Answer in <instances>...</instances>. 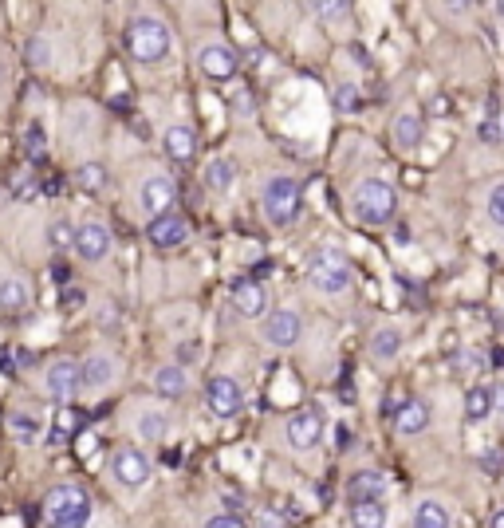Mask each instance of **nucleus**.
I'll list each match as a JSON object with an SVG mask.
<instances>
[{
    "label": "nucleus",
    "instance_id": "nucleus-2",
    "mask_svg": "<svg viewBox=\"0 0 504 528\" xmlns=\"http://www.w3.org/2000/svg\"><path fill=\"white\" fill-rule=\"evenodd\" d=\"M95 517V501L83 485H56L44 497V525L48 528H87Z\"/></svg>",
    "mask_w": 504,
    "mask_h": 528
},
{
    "label": "nucleus",
    "instance_id": "nucleus-35",
    "mask_svg": "<svg viewBox=\"0 0 504 528\" xmlns=\"http://www.w3.org/2000/svg\"><path fill=\"white\" fill-rule=\"evenodd\" d=\"M12 194H20L24 201H32V198H36V182H32L28 174H20V178L12 182Z\"/></svg>",
    "mask_w": 504,
    "mask_h": 528
},
{
    "label": "nucleus",
    "instance_id": "nucleus-14",
    "mask_svg": "<svg viewBox=\"0 0 504 528\" xmlns=\"http://www.w3.org/2000/svg\"><path fill=\"white\" fill-rule=\"evenodd\" d=\"M233 308L245 320H264L268 316V288L260 280H252V276L233 280Z\"/></svg>",
    "mask_w": 504,
    "mask_h": 528
},
{
    "label": "nucleus",
    "instance_id": "nucleus-10",
    "mask_svg": "<svg viewBox=\"0 0 504 528\" xmlns=\"http://www.w3.org/2000/svg\"><path fill=\"white\" fill-rule=\"evenodd\" d=\"M111 249H115V237H111V229L103 221H83L75 229V253H79V261L99 264L111 257Z\"/></svg>",
    "mask_w": 504,
    "mask_h": 528
},
{
    "label": "nucleus",
    "instance_id": "nucleus-42",
    "mask_svg": "<svg viewBox=\"0 0 504 528\" xmlns=\"http://www.w3.org/2000/svg\"><path fill=\"white\" fill-rule=\"evenodd\" d=\"M441 12H449V16H461V12H469V4H465V0H449V4H441Z\"/></svg>",
    "mask_w": 504,
    "mask_h": 528
},
{
    "label": "nucleus",
    "instance_id": "nucleus-20",
    "mask_svg": "<svg viewBox=\"0 0 504 528\" xmlns=\"http://www.w3.org/2000/svg\"><path fill=\"white\" fill-rule=\"evenodd\" d=\"M134 434H138L142 442H166V434H170L166 410H154V406L138 410V414H134Z\"/></svg>",
    "mask_w": 504,
    "mask_h": 528
},
{
    "label": "nucleus",
    "instance_id": "nucleus-23",
    "mask_svg": "<svg viewBox=\"0 0 504 528\" xmlns=\"http://www.w3.org/2000/svg\"><path fill=\"white\" fill-rule=\"evenodd\" d=\"M32 304V288L24 276H4L0 280V312H24Z\"/></svg>",
    "mask_w": 504,
    "mask_h": 528
},
{
    "label": "nucleus",
    "instance_id": "nucleus-15",
    "mask_svg": "<svg viewBox=\"0 0 504 528\" xmlns=\"http://www.w3.org/2000/svg\"><path fill=\"white\" fill-rule=\"evenodd\" d=\"M146 237L158 245V249H182L189 241V221L182 213H162V217H154L150 221V229H146Z\"/></svg>",
    "mask_w": 504,
    "mask_h": 528
},
{
    "label": "nucleus",
    "instance_id": "nucleus-18",
    "mask_svg": "<svg viewBox=\"0 0 504 528\" xmlns=\"http://www.w3.org/2000/svg\"><path fill=\"white\" fill-rule=\"evenodd\" d=\"M426 426H430V410H426V402L406 398V402L394 410V430H398L402 438H414V434H422Z\"/></svg>",
    "mask_w": 504,
    "mask_h": 528
},
{
    "label": "nucleus",
    "instance_id": "nucleus-37",
    "mask_svg": "<svg viewBox=\"0 0 504 528\" xmlns=\"http://www.w3.org/2000/svg\"><path fill=\"white\" fill-rule=\"evenodd\" d=\"M355 99H359V95H355V87H351V83H343V87L335 91V107H343V111H351V107H355Z\"/></svg>",
    "mask_w": 504,
    "mask_h": 528
},
{
    "label": "nucleus",
    "instance_id": "nucleus-8",
    "mask_svg": "<svg viewBox=\"0 0 504 528\" xmlns=\"http://www.w3.org/2000/svg\"><path fill=\"white\" fill-rule=\"evenodd\" d=\"M205 406L217 414V418H237L245 410V391L237 379L229 375H213L209 387H205Z\"/></svg>",
    "mask_w": 504,
    "mask_h": 528
},
{
    "label": "nucleus",
    "instance_id": "nucleus-5",
    "mask_svg": "<svg viewBox=\"0 0 504 528\" xmlns=\"http://www.w3.org/2000/svg\"><path fill=\"white\" fill-rule=\"evenodd\" d=\"M296 205H300L296 178H288V174H276V178H268V182H264L260 209H264L268 225H292V217H296Z\"/></svg>",
    "mask_w": 504,
    "mask_h": 528
},
{
    "label": "nucleus",
    "instance_id": "nucleus-17",
    "mask_svg": "<svg viewBox=\"0 0 504 528\" xmlns=\"http://www.w3.org/2000/svg\"><path fill=\"white\" fill-rule=\"evenodd\" d=\"M390 493V477L382 473V469H359V473H351V481H347V497H351V505H363V501H382Z\"/></svg>",
    "mask_w": 504,
    "mask_h": 528
},
{
    "label": "nucleus",
    "instance_id": "nucleus-28",
    "mask_svg": "<svg viewBox=\"0 0 504 528\" xmlns=\"http://www.w3.org/2000/svg\"><path fill=\"white\" fill-rule=\"evenodd\" d=\"M8 434H12L16 446H36V442H40V422H36L32 414L16 410V414L8 418Z\"/></svg>",
    "mask_w": 504,
    "mask_h": 528
},
{
    "label": "nucleus",
    "instance_id": "nucleus-21",
    "mask_svg": "<svg viewBox=\"0 0 504 528\" xmlns=\"http://www.w3.org/2000/svg\"><path fill=\"white\" fill-rule=\"evenodd\" d=\"M402 343H406L402 328L382 324V328L371 335V359H378V363H394V359L402 355Z\"/></svg>",
    "mask_w": 504,
    "mask_h": 528
},
{
    "label": "nucleus",
    "instance_id": "nucleus-40",
    "mask_svg": "<svg viewBox=\"0 0 504 528\" xmlns=\"http://www.w3.org/2000/svg\"><path fill=\"white\" fill-rule=\"evenodd\" d=\"M225 509H229L233 517H241V509H245V497H241V493H225Z\"/></svg>",
    "mask_w": 504,
    "mask_h": 528
},
{
    "label": "nucleus",
    "instance_id": "nucleus-41",
    "mask_svg": "<svg viewBox=\"0 0 504 528\" xmlns=\"http://www.w3.org/2000/svg\"><path fill=\"white\" fill-rule=\"evenodd\" d=\"M481 138L485 142H501V127L497 123H481Z\"/></svg>",
    "mask_w": 504,
    "mask_h": 528
},
{
    "label": "nucleus",
    "instance_id": "nucleus-31",
    "mask_svg": "<svg viewBox=\"0 0 504 528\" xmlns=\"http://www.w3.org/2000/svg\"><path fill=\"white\" fill-rule=\"evenodd\" d=\"M48 245H52V249H75V225L63 221V217H56V221L48 225Z\"/></svg>",
    "mask_w": 504,
    "mask_h": 528
},
{
    "label": "nucleus",
    "instance_id": "nucleus-26",
    "mask_svg": "<svg viewBox=\"0 0 504 528\" xmlns=\"http://www.w3.org/2000/svg\"><path fill=\"white\" fill-rule=\"evenodd\" d=\"M501 391L497 387H473L469 395H465V418H473V422H481V418H489L497 406H501Z\"/></svg>",
    "mask_w": 504,
    "mask_h": 528
},
{
    "label": "nucleus",
    "instance_id": "nucleus-44",
    "mask_svg": "<svg viewBox=\"0 0 504 528\" xmlns=\"http://www.w3.org/2000/svg\"><path fill=\"white\" fill-rule=\"evenodd\" d=\"M489 528H504V509H497V513L489 517Z\"/></svg>",
    "mask_w": 504,
    "mask_h": 528
},
{
    "label": "nucleus",
    "instance_id": "nucleus-9",
    "mask_svg": "<svg viewBox=\"0 0 504 528\" xmlns=\"http://www.w3.org/2000/svg\"><path fill=\"white\" fill-rule=\"evenodd\" d=\"M284 442H288L296 454L315 450V446L323 442V418H319L315 410H296V414H288V422H284Z\"/></svg>",
    "mask_w": 504,
    "mask_h": 528
},
{
    "label": "nucleus",
    "instance_id": "nucleus-30",
    "mask_svg": "<svg viewBox=\"0 0 504 528\" xmlns=\"http://www.w3.org/2000/svg\"><path fill=\"white\" fill-rule=\"evenodd\" d=\"M75 186H79L83 194H103V186H107V166H103V162H83V166L75 170Z\"/></svg>",
    "mask_w": 504,
    "mask_h": 528
},
{
    "label": "nucleus",
    "instance_id": "nucleus-45",
    "mask_svg": "<svg viewBox=\"0 0 504 528\" xmlns=\"http://www.w3.org/2000/svg\"><path fill=\"white\" fill-rule=\"evenodd\" d=\"M497 12H501V16H504V0H501V4H497Z\"/></svg>",
    "mask_w": 504,
    "mask_h": 528
},
{
    "label": "nucleus",
    "instance_id": "nucleus-11",
    "mask_svg": "<svg viewBox=\"0 0 504 528\" xmlns=\"http://www.w3.org/2000/svg\"><path fill=\"white\" fill-rule=\"evenodd\" d=\"M79 371H83V387H87V391H107V387H115V383L123 379V363H119V355H111V351H91V355L79 363Z\"/></svg>",
    "mask_w": 504,
    "mask_h": 528
},
{
    "label": "nucleus",
    "instance_id": "nucleus-6",
    "mask_svg": "<svg viewBox=\"0 0 504 528\" xmlns=\"http://www.w3.org/2000/svg\"><path fill=\"white\" fill-rule=\"evenodd\" d=\"M300 335H304V320L296 312H288V308H276V312H268L260 320V339L268 347H276V351H292L300 343Z\"/></svg>",
    "mask_w": 504,
    "mask_h": 528
},
{
    "label": "nucleus",
    "instance_id": "nucleus-33",
    "mask_svg": "<svg viewBox=\"0 0 504 528\" xmlns=\"http://www.w3.org/2000/svg\"><path fill=\"white\" fill-rule=\"evenodd\" d=\"M485 209H489V221L493 225H501L504 229V178L489 190V201H485Z\"/></svg>",
    "mask_w": 504,
    "mask_h": 528
},
{
    "label": "nucleus",
    "instance_id": "nucleus-24",
    "mask_svg": "<svg viewBox=\"0 0 504 528\" xmlns=\"http://www.w3.org/2000/svg\"><path fill=\"white\" fill-rule=\"evenodd\" d=\"M154 391L162 398H186V391H189L186 367H178V363L158 367V371H154Z\"/></svg>",
    "mask_w": 504,
    "mask_h": 528
},
{
    "label": "nucleus",
    "instance_id": "nucleus-27",
    "mask_svg": "<svg viewBox=\"0 0 504 528\" xmlns=\"http://www.w3.org/2000/svg\"><path fill=\"white\" fill-rule=\"evenodd\" d=\"M414 528H453V517L438 497H426L414 505Z\"/></svg>",
    "mask_w": 504,
    "mask_h": 528
},
{
    "label": "nucleus",
    "instance_id": "nucleus-39",
    "mask_svg": "<svg viewBox=\"0 0 504 528\" xmlns=\"http://www.w3.org/2000/svg\"><path fill=\"white\" fill-rule=\"evenodd\" d=\"M461 363H465L461 371H469V375H473V371H481V363H485V355H481V351H465V355H461Z\"/></svg>",
    "mask_w": 504,
    "mask_h": 528
},
{
    "label": "nucleus",
    "instance_id": "nucleus-4",
    "mask_svg": "<svg viewBox=\"0 0 504 528\" xmlns=\"http://www.w3.org/2000/svg\"><path fill=\"white\" fill-rule=\"evenodd\" d=\"M308 284L319 296H343L355 284V268L339 249H319L308 261Z\"/></svg>",
    "mask_w": 504,
    "mask_h": 528
},
{
    "label": "nucleus",
    "instance_id": "nucleus-19",
    "mask_svg": "<svg viewBox=\"0 0 504 528\" xmlns=\"http://www.w3.org/2000/svg\"><path fill=\"white\" fill-rule=\"evenodd\" d=\"M162 146H166V154L174 162H189L197 154V134L186 123H174V127H166V134H162Z\"/></svg>",
    "mask_w": 504,
    "mask_h": 528
},
{
    "label": "nucleus",
    "instance_id": "nucleus-38",
    "mask_svg": "<svg viewBox=\"0 0 504 528\" xmlns=\"http://www.w3.org/2000/svg\"><path fill=\"white\" fill-rule=\"evenodd\" d=\"M56 426H60V430H56V442H60L63 434H71V426H75V414H71L67 406H63V410H60V418H56Z\"/></svg>",
    "mask_w": 504,
    "mask_h": 528
},
{
    "label": "nucleus",
    "instance_id": "nucleus-34",
    "mask_svg": "<svg viewBox=\"0 0 504 528\" xmlns=\"http://www.w3.org/2000/svg\"><path fill=\"white\" fill-rule=\"evenodd\" d=\"M315 12L323 20H343V16H351V4L347 0H315Z\"/></svg>",
    "mask_w": 504,
    "mask_h": 528
},
{
    "label": "nucleus",
    "instance_id": "nucleus-1",
    "mask_svg": "<svg viewBox=\"0 0 504 528\" xmlns=\"http://www.w3.org/2000/svg\"><path fill=\"white\" fill-rule=\"evenodd\" d=\"M126 52L134 64H162L170 56V28L154 12H138L126 24Z\"/></svg>",
    "mask_w": 504,
    "mask_h": 528
},
{
    "label": "nucleus",
    "instance_id": "nucleus-25",
    "mask_svg": "<svg viewBox=\"0 0 504 528\" xmlns=\"http://www.w3.org/2000/svg\"><path fill=\"white\" fill-rule=\"evenodd\" d=\"M201 182H205L213 194H229L233 182H237V162H229V158H213V162H205Z\"/></svg>",
    "mask_w": 504,
    "mask_h": 528
},
{
    "label": "nucleus",
    "instance_id": "nucleus-43",
    "mask_svg": "<svg viewBox=\"0 0 504 528\" xmlns=\"http://www.w3.org/2000/svg\"><path fill=\"white\" fill-rule=\"evenodd\" d=\"M485 469H501V454L493 450V454H485Z\"/></svg>",
    "mask_w": 504,
    "mask_h": 528
},
{
    "label": "nucleus",
    "instance_id": "nucleus-36",
    "mask_svg": "<svg viewBox=\"0 0 504 528\" xmlns=\"http://www.w3.org/2000/svg\"><path fill=\"white\" fill-rule=\"evenodd\" d=\"M205 528H249V525H245V517H233V513H217V517H213V521H209Z\"/></svg>",
    "mask_w": 504,
    "mask_h": 528
},
{
    "label": "nucleus",
    "instance_id": "nucleus-16",
    "mask_svg": "<svg viewBox=\"0 0 504 528\" xmlns=\"http://www.w3.org/2000/svg\"><path fill=\"white\" fill-rule=\"evenodd\" d=\"M197 67H201L209 79H233V75H237V52H233L229 44H221V40L201 44V48H197Z\"/></svg>",
    "mask_w": 504,
    "mask_h": 528
},
{
    "label": "nucleus",
    "instance_id": "nucleus-7",
    "mask_svg": "<svg viewBox=\"0 0 504 528\" xmlns=\"http://www.w3.org/2000/svg\"><path fill=\"white\" fill-rule=\"evenodd\" d=\"M111 473H115V481H119L123 489H142V485H150V477H154V462H150L138 446H123V450L111 454Z\"/></svg>",
    "mask_w": 504,
    "mask_h": 528
},
{
    "label": "nucleus",
    "instance_id": "nucleus-3",
    "mask_svg": "<svg viewBox=\"0 0 504 528\" xmlns=\"http://www.w3.org/2000/svg\"><path fill=\"white\" fill-rule=\"evenodd\" d=\"M394 209H398V194H394V186L390 182H382V178H363L355 190H351V213H355V221L359 225H390L394 221Z\"/></svg>",
    "mask_w": 504,
    "mask_h": 528
},
{
    "label": "nucleus",
    "instance_id": "nucleus-29",
    "mask_svg": "<svg viewBox=\"0 0 504 528\" xmlns=\"http://www.w3.org/2000/svg\"><path fill=\"white\" fill-rule=\"evenodd\" d=\"M351 528H386V505L382 501L351 505Z\"/></svg>",
    "mask_w": 504,
    "mask_h": 528
},
{
    "label": "nucleus",
    "instance_id": "nucleus-13",
    "mask_svg": "<svg viewBox=\"0 0 504 528\" xmlns=\"http://www.w3.org/2000/svg\"><path fill=\"white\" fill-rule=\"evenodd\" d=\"M174 198H178V182H174V178H166V174H150V178L142 182L138 205H142V213H146V217L154 221V217L170 213Z\"/></svg>",
    "mask_w": 504,
    "mask_h": 528
},
{
    "label": "nucleus",
    "instance_id": "nucleus-12",
    "mask_svg": "<svg viewBox=\"0 0 504 528\" xmlns=\"http://www.w3.org/2000/svg\"><path fill=\"white\" fill-rule=\"evenodd\" d=\"M79 387H83V371H79L75 359H56L44 371V391H48V398H56L60 406H67L71 398L79 395Z\"/></svg>",
    "mask_w": 504,
    "mask_h": 528
},
{
    "label": "nucleus",
    "instance_id": "nucleus-22",
    "mask_svg": "<svg viewBox=\"0 0 504 528\" xmlns=\"http://www.w3.org/2000/svg\"><path fill=\"white\" fill-rule=\"evenodd\" d=\"M394 146L398 150H414V146H422V134H426V123H422V115H414V111H402L398 119H394Z\"/></svg>",
    "mask_w": 504,
    "mask_h": 528
},
{
    "label": "nucleus",
    "instance_id": "nucleus-32",
    "mask_svg": "<svg viewBox=\"0 0 504 528\" xmlns=\"http://www.w3.org/2000/svg\"><path fill=\"white\" fill-rule=\"evenodd\" d=\"M52 40H44V36H36V40H28V64L36 67V71H48L52 67Z\"/></svg>",
    "mask_w": 504,
    "mask_h": 528
}]
</instances>
